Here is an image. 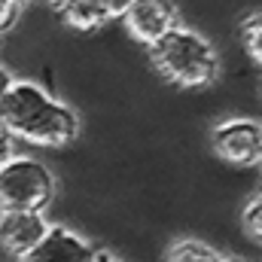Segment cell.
<instances>
[{"label":"cell","instance_id":"1","mask_svg":"<svg viewBox=\"0 0 262 262\" xmlns=\"http://www.w3.org/2000/svg\"><path fill=\"white\" fill-rule=\"evenodd\" d=\"M0 125L15 140L37 146H67L79 134L73 110L31 79H12L0 98Z\"/></svg>","mask_w":262,"mask_h":262},{"label":"cell","instance_id":"2","mask_svg":"<svg viewBox=\"0 0 262 262\" xmlns=\"http://www.w3.org/2000/svg\"><path fill=\"white\" fill-rule=\"evenodd\" d=\"M149 58L168 82H177L183 89H204L220 76V55L210 40L183 25L156 40L149 46Z\"/></svg>","mask_w":262,"mask_h":262},{"label":"cell","instance_id":"3","mask_svg":"<svg viewBox=\"0 0 262 262\" xmlns=\"http://www.w3.org/2000/svg\"><path fill=\"white\" fill-rule=\"evenodd\" d=\"M55 198L52 171L34 156H9L0 165V210H46Z\"/></svg>","mask_w":262,"mask_h":262},{"label":"cell","instance_id":"4","mask_svg":"<svg viewBox=\"0 0 262 262\" xmlns=\"http://www.w3.org/2000/svg\"><path fill=\"white\" fill-rule=\"evenodd\" d=\"M210 149L229 165L250 168L262 156V128L256 119H226L210 131Z\"/></svg>","mask_w":262,"mask_h":262},{"label":"cell","instance_id":"5","mask_svg":"<svg viewBox=\"0 0 262 262\" xmlns=\"http://www.w3.org/2000/svg\"><path fill=\"white\" fill-rule=\"evenodd\" d=\"M122 25H125V31L137 43L152 46L171 28L180 25L177 3L174 0H134L128 9L122 12Z\"/></svg>","mask_w":262,"mask_h":262},{"label":"cell","instance_id":"6","mask_svg":"<svg viewBox=\"0 0 262 262\" xmlns=\"http://www.w3.org/2000/svg\"><path fill=\"white\" fill-rule=\"evenodd\" d=\"M49 232L43 210H0V247L12 256H28Z\"/></svg>","mask_w":262,"mask_h":262},{"label":"cell","instance_id":"7","mask_svg":"<svg viewBox=\"0 0 262 262\" xmlns=\"http://www.w3.org/2000/svg\"><path fill=\"white\" fill-rule=\"evenodd\" d=\"M101 247H95L92 241H85L82 235H76L73 229L64 226H49L46 238L18 262H92V256Z\"/></svg>","mask_w":262,"mask_h":262},{"label":"cell","instance_id":"8","mask_svg":"<svg viewBox=\"0 0 262 262\" xmlns=\"http://www.w3.org/2000/svg\"><path fill=\"white\" fill-rule=\"evenodd\" d=\"M58 12H61V21L73 31H98L110 21V12L104 9L101 0H61L58 3Z\"/></svg>","mask_w":262,"mask_h":262},{"label":"cell","instance_id":"9","mask_svg":"<svg viewBox=\"0 0 262 262\" xmlns=\"http://www.w3.org/2000/svg\"><path fill=\"white\" fill-rule=\"evenodd\" d=\"M229 256L220 253L216 247L198 241V238H186V241H177L168 253V262H226Z\"/></svg>","mask_w":262,"mask_h":262},{"label":"cell","instance_id":"10","mask_svg":"<svg viewBox=\"0 0 262 262\" xmlns=\"http://www.w3.org/2000/svg\"><path fill=\"white\" fill-rule=\"evenodd\" d=\"M238 37H241V43H244V52H247L253 61H259L262 58V15L259 12H250V15L241 18Z\"/></svg>","mask_w":262,"mask_h":262},{"label":"cell","instance_id":"11","mask_svg":"<svg viewBox=\"0 0 262 262\" xmlns=\"http://www.w3.org/2000/svg\"><path fill=\"white\" fill-rule=\"evenodd\" d=\"M244 232L253 241H262V201H259V195L244 207Z\"/></svg>","mask_w":262,"mask_h":262},{"label":"cell","instance_id":"12","mask_svg":"<svg viewBox=\"0 0 262 262\" xmlns=\"http://www.w3.org/2000/svg\"><path fill=\"white\" fill-rule=\"evenodd\" d=\"M18 12H21V3H15V0H0V34H6V31L15 25Z\"/></svg>","mask_w":262,"mask_h":262},{"label":"cell","instance_id":"13","mask_svg":"<svg viewBox=\"0 0 262 262\" xmlns=\"http://www.w3.org/2000/svg\"><path fill=\"white\" fill-rule=\"evenodd\" d=\"M9 156H15V137L0 125V165H3Z\"/></svg>","mask_w":262,"mask_h":262},{"label":"cell","instance_id":"14","mask_svg":"<svg viewBox=\"0 0 262 262\" xmlns=\"http://www.w3.org/2000/svg\"><path fill=\"white\" fill-rule=\"evenodd\" d=\"M101 3H104V9L110 12V18H122V12L128 9L134 0H101Z\"/></svg>","mask_w":262,"mask_h":262},{"label":"cell","instance_id":"15","mask_svg":"<svg viewBox=\"0 0 262 262\" xmlns=\"http://www.w3.org/2000/svg\"><path fill=\"white\" fill-rule=\"evenodd\" d=\"M12 79H15V76H12V73H9L6 67L0 64V98L6 95V89H9V82H12Z\"/></svg>","mask_w":262,"mask_h":262},{"label":"cell","instance_id":"16","mask_svg":"<svg viewBox=\"0 0 262 262\" xmlns=\"http://www.w3.org/2000/svg\"><path fill=\"white\" fill-rule=\"evenodd\" d=\"M92 262H116V259H113L110 253H104V250H98V253L92 256Z\"/></svg>","mask_w":262,"mask_h":262},{"label":"cell","instance_id":"17","mask_svg":"<svg viewBox=\"0 0 262 262\" xmlns=\"http://www.w3.org/2000/svg\"><path fill=\"white\" fill-rule=\"evenodd\" d=\"M46 3H55V6H58V3H61V0H46Z\"/></svg>","mask_w":262,"mask_h":262},{"label":"cell","instance_id":"18","mask_svg":"<svg viewBox=\"0 0 262 262\" xmlns=\"http://www.w3.org/2000/svg\"><path fill=\"white\" fill-rule=\"evenodd\" d=\"M15 3H25V0H15Z\"/></svg>","mask_w":262,"mask_h":262},{"label":"cell","instance_id":"19","mask_svg":"<svg viewBox=\"0 0 262 262\" xmlns=\"http://www.w3.org/2000/svg\"><path fill=\"white\" fill-rule=\"evenodd\" d=\"M226 262H232V259H226Z\"/></svg>","mask_w":262,"mask_h":262}]
</instances>
